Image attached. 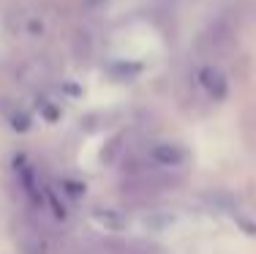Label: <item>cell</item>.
<instances>
[{
    "label": "cell",
    "instance_id": "3",
    "mask_svg": "<svg viewBox=\"0 0 256 254\" xmlns=\"http://www.w3.org/2000/svg\"><path fill=\"white\" fill-rule=\"evenodd\" d=\"M16 243H20L22 254H54L52 240L46 238V235L41 232L38 227H33V224H25V227L20 229V235H16Z\"/></svg>",
    "mask_w": 256,
    "mask_h": 254
},
{
    "label": "cell",
    "instance_id": "4",
    "mask_svg": "<svg viewBox=\"0 0 256 254\" xmlns=\"http://www.w3.org/2000/svg\"><path fill=\"white\" fill-rule=\"evenodd\" d=\"M199 85L212 101H224L229 93V82H226V74H224L218 66H204L199 71Z\"/></svg>",
    "mask_w": 256,
    "mask_h": 254
},
{
    "label": "cell",
    "instance_id": "2",
    "mask_svg": "<svg viewBox=\"0 0 256 254\" xmlns=\"http://www.w3.org/2000/svg\"><path fill=\"white\" fill-rule=\"evenodd\" d=\"M150 161L161 169H178L186 164V148L174 142H156L150 148Z\"/></svg>",
    "mask_w": 256,
    "mask_h": 254
},
{
    "label": "cell",
    "instance_id": "1",
    "mask_svg": "<svg viewBox=\"0 0 256 254\" xmlns=\"http://www.w3.org/2000/svg\"><path fill=\"white\" fill-rule=\"evenodd\" d=\"M232 41H234V28H232V22L229 20H218L202 33L199 47H202L207 55H224V52L232 47Z\"/></svg>",
    "mask_w": 256,
    "mask_h": 254
}]
</instances>
